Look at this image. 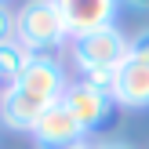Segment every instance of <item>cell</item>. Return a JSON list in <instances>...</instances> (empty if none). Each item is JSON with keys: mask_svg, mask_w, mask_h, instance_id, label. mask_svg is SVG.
Segmentation results:
<instances>
[{"mask_svg": "<svg viewBox=\"0 0 149 149\" xmlns=\"http://www.w3.org/2000/svg\"><path fill=\"white\" fill-rule=\"evenodd\" d=\"M65 87H69V80H65L62 62L55 55H33L22 77L0 91V124L29 135L44 109L62 102Z\"/></svg>", "mask_w": 149, "mask_h": 149, "instance_id": "1", "label": "cell"}, {"mask_svg": "<svg viewBox=\"0 0 149 149\" xmlns=\"http://www.w3.org/2000/svg\"><path fill=\"white\" fill-rule=\"evenodd\" d=\"M15 40L29 55H55L69 40V29H65L58 4L55 0H26L15 11Z\"/></svg>", "mask_w": 149, "mask_h": 149, "instance_id": "2", "label": "cell"}, {"mask_svg": "<svg viewBox=\"0 0 149 149\" xmlns=\"http://www.w3.org/2000/svg\"><path fill=\"white\" fill-rule=\"evenodd\" d=\"M124 62H127V36L116 26H106L98 33L73 40V65L80 69V77L95 69H120Z\"/></svg>", "mask_w": 149, "mask_h": 149, "instance_id": "3", "label": "cell"}, {"mask_svg": "<svg viewBox=\"0 0 149 149\" xmlns=\"http://www.w3.org/2000/svg\"><path fill=\"white\" fill-rule=\"evenodd\" d=\"M62 106L73 113V120L84 127V135H91V131H102L109 120H113V95L98 91V87H91L87 80H73L69 87H65L62 95Z\"/></svg>", "mask_w": 149, "mask_h": 149, "instance_id": "4", "label": "cell"}, {"mask_svg": "<svg viewBox=\"0 0 149 149\" xmlns=\"http://www.w3.org/2000/svg\"><path fill=\"white\" fill-rule=\"evenodd\" d=\"M55 4L65 18L69 40L116 26V15H120V0H55Z\"/></svg>", "mask_w": 149, "mask_h": 149, "instance_id": "5", "label": "cell"}, {"mask_svg": "<svg viewBox=\"0 0 149 149\" xmlns=\"http://www.w3.org/2000/svg\"><path fill=\"white\" fill-rule=\"evenodd\" d=\"M33 142L36 149H69L77 142H84V127H80L77 120H73V113L62 106V102H55V106H47L40 113V120L33 124Z\"/></svg>", "mask_w": 149, "mask_h": 149, "instance_id": "6", "label": "cell"}, {"mask_svg": "<svg viewBox=\"0 0 149 149\" xmlns=\"http://www.w3.org/2000/svg\"><path fill=\"white\" fill-rule=\"evenodd\" d=\"M113 102L120 109H149V62L127 58V62L116 69Z\"/></svg>", "mask_w": 149, "mask_h": 149, "instance_id": "7", "label": "cell"}, {"mask_svg": "<svg viewBox=\"0 0 149 149\" xmlns=\"http://www.w3.org/2000/svg\"><path fill=\"white\" fill-rule=\"evenodd\" d=\"M29 58H33V55H29L18 40H4V44H0V84H4V87L15 84V80L22 77V69L29 65Z\"/></svg>", "mask_w": 149, "mask_h": 149, "instance_id": "8", "label": "cell"}, {"mask_svg": "<svg viewBox=\"0 0 149 149\" xmlns=\"http://www.w3.org/2000/svg\"><path fill=\"white\" fill-rule=\"evenodd\" d=\"M127 58L149 62V29H138L135 36H127Z\"/></svg>", "mask_w": 149, "mask_h": 149, "instance_id": "9", "label": "cell"}, {"mask_svg": "<svg viewBox=\"0 0 149 149\" xmlns=\"http://www.w3.org/2000/svg\"><path fill=\"white\" fill-rule=\"evenodd\" d=\"M4 40H15V15L7 4H0V44Z\"/></svg>", "mask_w": 149, "mask_h": 149, "instance_id": "10", "label": "cell"}, {"mask_svg": "<svg viewBox=\"0 0 149 149\" xmlns=\"http://www.w3.org/2000/svg\"><path fill=\"white\" fill-rule=\"evenodd\" d=\"M120 4H127V7H135V11H149V0H120Z\"/></svg>", "mask_w": 149, "mask_h": 149, "instance_id": "11", "label": "cell"}, {"mask_svg": "<svg viewBox=\"0 0 149 149\" xmlns=\"http://www.w3.org/2000/svg\"><path fill=\"white\" fill-rule=\"evenodd\" d=\"M102 149H131L127 142H102Z\"/></svg>", "mask_w": 149, "mask_h": 149, "instance_id": "12", "label": "cell"}, {"mask_svg": "<svg viewBox=\"0 0 149 149\" xmlns=\"http://www.w3.org/2000/svg\"><path fill=\"white\" fill-rule=\"evenodd\" d=\"M69 149H102V146H95V142H87V138H84V142H77V146H69Z\"/></svg>", "mask_w": 149, "mask_h": 149, "instance_id": "13", "label": "cell"}, {"mask_svg": "<svg viewBox=\"0 0 149 149\" xmlns=\"http://www.w3.org/2000/svg\"><path fill=\"white\" fill-rule=\"evenodd\" d=\"M0 4H4V0H0Z\"/></svg>", "mask_w": 149, "mask_h": 149, "instance_id": "14", "label": "cell"}, {"mask_svg": "<svg viewBox=\"0 0 149 149\" xmlns=\"http://www.w3.org/2000/svg\"><path fill=\"white\" fill-rule=\"evenodd\" d=\"M0 87H4V84H0Z\"/></svg>", "mask_w": 149, "mask_h": 149, "instance_id": "15", "label": "cell"}]
</instances>
